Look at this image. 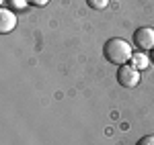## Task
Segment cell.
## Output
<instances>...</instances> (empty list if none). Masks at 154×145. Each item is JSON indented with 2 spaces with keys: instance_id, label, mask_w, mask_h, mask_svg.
Segmentation results:
<instances>
[{
  "instance_id": "cell-1",
  "label": "cell",
  "mask_w": 154,
  "mask_h": 145,
  "mask_svg": "<svg viewBox=\"0 0 154 145\" xmlns=\"http://www.w3.org/2000/svg\"><path fill=\"white\" fill-rule=\"evenodd\" d=\"M131 55H134V49L131 43L121 39V37H111L107 39L105 45H103V57L113 65H123V63H130Z\"/></svg>"
},
{
  "instance_id": "cell-2",
  "label": "cell",
  "mask_w": 154,
  "mask_h": 145,
  "mask_svg": "<svg viewBox=\"0 0 154 145\" xmlns=\"http://www.w3.org/2000/svg\"><path fill=\"white\" fill-rule=\"evenodd\" d=\"M117 84L123 88H136L140 84V70H136L131 63H123L117 68Z\"/></svg>"
},
{
  "instance_id": "cell-3",
  "label": "cell",
  "mask_w": 154,
  "mask_h": 145,
  "mask_svg": "<svg viewBox=\"0 0 154 145\" xmlns=\"http://www.w3.org/2000/svg\"><path fill=\"white\" fill-rule=\"evenodd\" d=\"M134 45L142 51H152L154 49V29L152 27H140L134 31V37H131Z\"/></svg>"
},
{
  "instance_id": "cell-4",
  "label": "cell",
  "mask_w": 154,
  "mask_h": 145,
  "mask_svg": "<svg viewBox=\"0 0 154 145\" xmlns=\"http://www.w3.org/2000/svg\"><path fill=\"white\" fill-rule=\"evenodd\" d=\"M17 27V14L11 8H0V33H11Z\"/></svg>"
},
{
  "instance_id": "cell-5",
  "label": "cell",
  "mask_w": 154,
  "mask_h": 145,
  "mask_svg": "<svg viewBox=\"0 0 154 145\" xmlns=\"http://www.w3.org/2000/svg\"><path fill=\"white\" fill-rule=\"evenodd\" d=\"M131 65L136 68V70H144V68H148L150 65V55H146L144 51H134V55H131Z\"/></svg>"
},
{
  "instance_id": "cell-6",
  "label": "cell",
  "mask_w": 154,
  "mask_h": 145,
  "mask_svg": "<svg viewBox=\"0 0 154 145\" xmlns=\"http://www.w3.org/2000/svg\"><path fill=\"white\" fill-rule=\"evenodd\" d=\"M86 4H88V8H93V10H103L109 6V0H86Z\"/></svg>"
},
{
  "instance_id": "cell-7",
  "label": "cell",
  "mask_w": 154,
  "mask_h": 145,
  "mask_svg": "<svg viewBox=\"0 0 154 145\" xmlns=\"http://www.w3.org/2000/svg\"><path fill=\"white\" fill-rule=\"evenodd\" d=\"M136 145H154V135H144L142 139H138Z\"/></svg>"
},
{
  "instance_id": "cell-8",
  "label": "cell",
  "mask_w": 154,
  "mask_h": 145,
  "mask_svg": "<svg viewBox=\"0 0 154 145\" xmlns=\"http://www.w3.org/2000/svg\"><path fill=\"white\" fill-rule=\"evenodd\" d=\"M8 2H11V4H14V6H17V8H19V10H21V8H25V6H27V0H8Z\"/></svg>"
},
{
  "instance_id": "cell-9",
  "label": "cell",
  "mask_w": 154,
  "mask_h": 145,
  "mask_svg": "<svg viewBox=\"0 0 154 145\" xmlns=\"http://www.w3.org/2000/svg\"><path fill=\"white\" fill-rule=\"evenodd\" d=\"M27 2H31V4H35V6H45L49 0H27Z\"/></svg>"
},
{
  "instance_id": "cell-10",
  "label": "cell",
  "mask_w": 154,
  "mask_h": 145,
  "mask_svg": "<svg viewBox=\"0 0 154 145\" xmlns=\"http://www.w3.org/2000/svg\"><path fill=\"white\" fill-rule=\"evenodd\" d=\"M150 59H152V63H154V49L150 51Z\"/></svg>"
}]
</instances>
